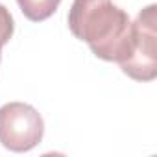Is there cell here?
<instances>
[{
    "label": "cell",
    "mask_w": 157,
    "mask_h": 157,
    "mask_svg": "<svg viewBox=\"0 0 157 157\" xmlns=\"http://www.w3.org/2000/svg\"><path fill=\"white\" fill-rule=\"evenodd\" d=\"M0 59H2V52H0Z\"/></svg>",
    "instance_id": "6"
},
{
    "label": "cell",
    "mask_w": 157,
    "mask_h": 157,
    "mask_svg": "<svg viewBox=\"0 0 157 157\" xmlns=\"http://www.w3.org/2000/svg\"><path fill=\"white\" fill-rule=\"evenodd\" d=\"M22 15L32 22H41L52 17L61 0H17Z\"/></svg>",
    "instance_id": "4"
},
{
    "label": "cell",
    "mask_w": 157,
    "mask_h": 157,
    "mask_svg": "<svg viewBox=\"0 0 157 157\" xmlns=\"http://www.w3.org/2000/svg\"><path fill=\"white\" fill-rule=\"evenodd\" d=\"M68 28L104 61L120 65L129 57L131 21L111 0H74L68 10Z\"/></svg>",
    "instance_id": "1"
},
{
    "label": "cell",
    "mask_w": 157,
    "mask_h": 157,
    "mask_svg": "<svg viewBox=\"0 0 157 157\" xmlns=\"http://www.w3.org/2000/svg\"><path fill=\"white\" fill-rule=\"evenodd\" d=\"M157 6L150 4L131 22V52L120 68L137 82H151L157 76Z\"/></svg>",
    "instance_id": "2"
},
{
    "label": "cell",
    "mask_w": 157,
    "mask_h": 157,
    "mask_svg": "<svg viewBox=\"0 0 157 157\" xmlns=\"http://www.w3.org/2000/svg\"><path fill=\"white\" fill-rule=\"evenodd\" d=\"M13 32H15L13 17L4 4H0V52H2V46L8 44L10 39L13 37Z\"/></svg>",
    "instance_id": "5"
},
{
    "label": "cell",
    "mask_w": 157,
    "mask_h": 157,
    "mask_svg": "<svg viewBox=\"0 0 157 157\" xmlns=\"http://www.w3.org/2000/svg\"><path fill=\"white\" fill-rule=\"evenodd\" d=\"M44 135L41 113L24 102H10L0 107V142L11 151L33 150Z\"/></svg>",
    "instance_id": "3"
}]
</instances>
